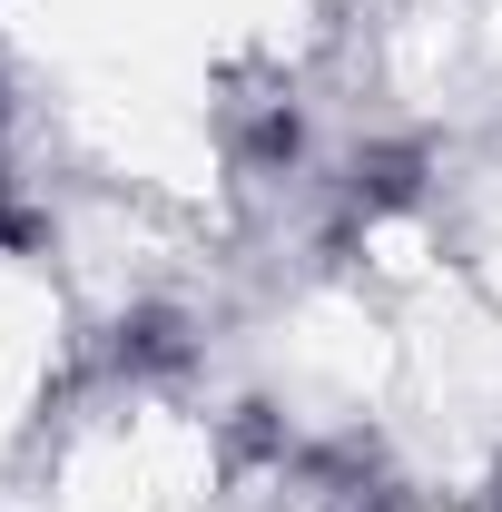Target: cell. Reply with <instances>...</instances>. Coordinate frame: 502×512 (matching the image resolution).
Here are the masks:
<instances>
[{
  "instance_id": "cell-1",
  "label": "cell",
  "mask_w": 502,
  "mask_h": 512,
  "mask_svg": "<svg viewBox=\"0 0 502 512\" xmlns=\"http://www.w3.org/2000/svg\"><path fill=\"white\" fill-rule=\"evenodd\" d=\"M365 197H414V158H375L365 168Z\"/></svg>"
}]
</instances>
